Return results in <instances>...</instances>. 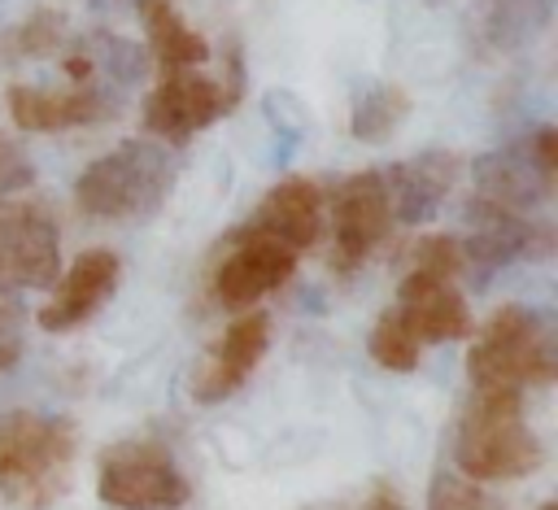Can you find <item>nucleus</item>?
<instances>
[{
  "label": "nucleus",
  "instance_id": "nucleus-13",
  "mask_svg": "<svg viewBox=\"0 0 558 510\" xmlns=\"http://www.w3.org/2000/svg\"><path fill=\"white\" fill-rule=\"evenodd\" d=\"M458 170H462V157L449 148H423L418 157H405V161H392L388 170H379L384 187H388L392 218L410 222V227L436 218V209L453 192Z\"/></svg>",
  "mask_w": 558,
  "mask_h": 510
},
{
  "label": "nucleus",
  "instance_id": "nucleus-5",
  "mask_svg": "<svg viewBox=\"0 0 558 510\" xmlns=\"http://www.w3.org/2000/svg\"><path fill=\"white\" fill-rule=\"evenodd\" d=\"M187 493V475L161 440H113L96 458V497L113 510H174Z\"/></svg>",
  "mask_w": 558,
  "mask_h": 510
},
{
  "label": "nucleus",
  "instance_id": "nucleus-12",
  "mask_svg": "<svg viewBox=\"0 0 558 510\" xmlns=\"http://www.w3.org/2000/svg\"><path fill=\"white\" fill-rule=\"evenodd\" d=\"M118 275H122V262L113 248H83L70 262V270H61L52 279V296L39 305L35 323L52 336L83 327L118 292Z\"/></svg>",
  "mask_w": 558,
  "mask_h": 510
},
{
  "label": "nucleus",
  "instance_id": "nucleus-3",
  "mask_svg": "<svg viewBox=\"0 0 558 510\" xmlns=\"http://www.w3.org/2000/svg\"><path fill=\"white\" fill-rule=\"evenodd\" d=\"M471 388H545L558 379V336L536 305H497L466 353Z\"/></svg>",
  "mask_w": 558,
  "mask_h": 510
},
{
  "label": "nucleus",
  "instance_id": "nucleus-9",
  "mask_svg": "<svg viewBox=\"0 0 558 510\" xmlns=\"http://www.w3.org/2000/svg\"><path fill=\"white\" fill-rule=\"evenodd\" d=\"M466 227H471L466 240H458L462 266H471L480 275H493L523 257H549V248H554L549 222H541L536 214H510L480 196L466 201Z\"/></svg>",
  "mask_w": 558,
  "mask_h": 510
},
{
  "label": "nucleus",
  "instance_id": "nucleus-1",
  "mask_svg": "<svg viewBox=\"0 0 558 510\" xmlns=\"http://www.w3.org/2000/svg\"><path fill=\"white\" fill-rule=\"evenodd\" d=\"M545 462L541 436L523 418L514 388H475L453 427V471L493 484L523 479Z\"/></svg>",
  "mask_w": 558,
  "mask_h": 510
},
{
  "label": "nucleus",
  "instance_id": "nucleus-27",
  "mask_svg": "<svg viewBox=\"0 0 558 510\" xmlns=\"http://www.w3.org/2000/svg\"><path fill=\"white\" fill-rule=\"evenodd\" d=\"M527 148H532L536 166H541L545 174H554V179H558V131H554V126H541V131L527 139Z\"/></svg>",
  "mask_w": 558,
  "mask_h": 510
},
{
  "label": "nucleus",
  "instance_id": "nucleus-19",
  "mask_svg": "<svg viewBox=\"0 0 558 510\" xmlns=\"http://www.w3.org/2000/svg\"><path fill=\"white\" fill-rule=\"evenodd\" d=\"M144 9V26H148V44L161 70H183V65H201L209 61V39L196 35L174 9L170 0H140Z\"/></svg>",
  "mask_w": 558,
  "mask_h": 510
},
{
  "label": "nucleus",
  "instance_id": "nucleus-29",
  "mask_svg": "<svg viewBox=\"0 0 558 510\" xmlns=\"http://www.w3.org/2000/svg\"><path fill=\"white\" fill-rule=\"evenodd\" d=\"M541 510H558V501H545V506H541Z\"/></svg>",
  "mask_w": 558,
  "mask_h": 510
},
{
  "label": "nucleus",
  "instance_id": "nucleus-2",
  "mask_svg": "<svg viewBox=\"0 0 558 510\" xmlns=\"http://www.w3.org/2000/svg\"><path fill=\"white\" fill-rule=\"evenodd\" d=\"M74 449V423L61 414H0V497L22 510H48L70 484Z\"/></svg>",
  "mask_w": 558,
  "mask_h": 510
},
{
  "label": "nucleus",
  "instance_id": "nucleus-8",
  "mask_svg": "<svg viewBox=\"0 0 558 510\" xmlns=\"http://www.w3.org/2000/svg\"><path fill=\"white\" fill-rule=\"evenodd\" d=\"M231 109L235 100L218 78L201 74L196 65H183V70H161V83L144 100V126L166 144H187L196 131L214 126Z\"/></svg>",
  "mask_w": 558,
  "mask_h": 510
},
{
  "label": "nucleus",
  "instance_id": "nucleus-22",
  "mask_svg": "<svg viewBox=\"0 0 558 510\" xmlns=\"http://www.w3.org/2000/svg\"><path fill=\"white\" fill-rule=\"evenodd\" d=\"M366 349H371V357H375L384 371L405 375V371L418 366V349H423V344L410 336V327H405V318L397 314V305H388V309L375 318V327H371V336H366Z\"/></svg>",
  "mask_w": 558,
  "mask_h": 510
},
{
  "label": "nucleus",
  "instance_id": "nucleus-11",
  "mask_svg": "<svg viewBox=\"0 0 558 510\" xmlns=\"http://www.w3.org/2000/svg\"><path fill=\"white\" fill-rule=\"evenodd\" d=\"M270 349V314L266 309H235L227 331L214 340V349L201 357L192 375V397L196 401H227L266 357Z\"/></svg>",
  "mask_w": 558,
  "mask_h": 510
},
{
  "label": "nucleus",
  "instance_id": "nucleus-6",
  "mask_svg": "<svg viewBox=\"0 0 558 510\" xmlns=\"http://www.w3.org/2000/svg\"><path fill=\"white\" fill-rule=\"evenodd\" d=\"M296 262H301V253L292 244H283L279 235H270V231H262V227L248 222V227H240L222 244V257H218L214 279H209L214 301L222 309H231V314L235 309H248L262 296H270L275 288H283L292 279Z\"/></svg>",
  "mask_w": 558,
  "mask_h": 510
},
{
  "label": "nucleus",
  "instance_id": "nucleus-16",
  "mask_svg": "<svg viewBox=\"0 0 558 510\" xmlns=\"http://www.w3.org/2000/svg\"><path fill=\"white\" fill-rule=\"evenodd\" d=\"M397 314L405 318L418 344H449L471 331V309H466V296L453 288V279L405 270L397 288Z\"/></svg>",
  "mask_w": 558,
  "mask_h": 510
},
{
  "label": "nucleus",
  "instance_id": "nucleus-14",
  "mask_svg": "<svg viewBox=\"0 0 558 510\" xmlns=\"http://www.w3.org/2000/svg\"><path fill=\"white\" fill-rule=\"evenodd\" d=\"M9 118L17 131H70V126H87V122H100L113 113V100L96 87V83H70V87H26V83H13L9 96Z\"/></svg>",
  "mask_w": 558,
  "mask_h": 510
},
{
  "label": "nucleus",
  "instance_id": "nucleus-24",
  "mask_svg": "<svg viewBox=\"0 0 558 510\" xmlns=\"http://www.w3.org/2000/svg\"><path fill=\"white\" fill-rule=\"evenodd\" d=\"M410 275H432V279H458L462 270V244L458 235H423L410 257H405Z\"/></svg>",
  "mask_w": 558,
  "mask_h": 510
},
{
  "label": "nucleus",
  "instance_id": "nucleus-21",
  "mask_svg": "<svg viewBox=\"0 0 558 510\" xmlns=\"http://www.w3.org/2000/svg\"><path fill=\"white\" fill-rule=\"evenodd\" d=\"M65 44V17L57 9H35L31 17H22L17 26H9L0 35V61H31V57H48L52 48Z\"/></svg>",
  "mask_w": 558,
  "mask_h": 510
},
{
  "label": "nucleus",
  "instance_id": "nucleus-20",
  "mask_svg": "<svg viewBox=\"0 0 558 510\" xmlns=\"http://www.w3.org/2000/svg\"><path fill=\"white\" fill-rule=\"evenodd\" d=\"M405 113H410V92L397 87V83H375V87H366L357 96L353 118H349V131L362 144H379V139H388L405 122Z\"/></svg>",
  "mask_w": 558,
  "mask_h": 510
},
{
  "label": "nucleus",
  "instance_id": "nucleus-15",
  "mask_svg": "<svg viewBox=\"0 0 558 510\" xmlns=\"http://www.w3.org/2000/svg\"><path fill=\"white\" fill-rule=\"evenodd\" d=\"M471 183L480 201L501 205L510 214H541V205L554 192V174H545L532 157V148H497V153H480L471 161Z\"/></svg>",
  "mask_w": 558,
  "mask_h": 510
},
{
  "label": "nucleus",
  "instance_id": "nucleus-7",
  "mask_svg": "<svg viewBox=\"0 0 558 510\" xmlns=\"http://www.w3.org/2000/svg\"><path fill=\"white\" fill-rule=\"evenodd\" d=\"M331 214V270L353 275L392 231V205L379 170H357L340 179L323 205Z\"/></svg>",
  "mask_w": 558,
  "mask_h": 510
},
{
  "label": "nucleus",
  "instance_id": "nucleus-10",
  "mask_svg": "<svg viewBox=\"0 0 558 510\" xmlns=\"http://www.w3.org/2000/svg\"><path fill=\"white\" fill-rule=\"evenodd\" d=\"M61 275V231L35 205H0V288H52Z\"/></svg>",
  "mask_w": 558,
  "mask_h": 510
},
{
  "label": "nucleus",
  "instance_id": "nucleus-23",
  "mask_svg": "<svg viewBox=\"0 0 558 510\" xmlns=\"http://www.w3.org/2000/svg\"><path fill=\"white\" fill-rule=\"evenodd\" d=\"M427 510H497L488 488L462 471H436L427 484Z\"/></svg>",
  "mask_w": 558,
  "mask_h": 510
},
{
  "label": "nucleus",
  "instance_id": "nucleus-28",
  "mask_svg": "<svg viewBox=\"0 0 558 510\" xmlns=\"http://www.w3.org/2000/svg\"><path fill=\"white\" fill-rule=\"evenodd\" d=\"M362 510H410V506L401 501V493H397L392 484H379V488L362 501Z\"/></svg>",
  "mask_w": 558,
  "mask_h": 510
},
{
  "label": "nucleus",
  "instance_id": "nucleus-18",
  "mask_svg": "<svg viewBox=\"0 0 558 510\" xmlns=\"http://www.w3.org/2000/svg\"><path fill=\"white\" fill-rule=\"evenodd\" d=\"M554 0H471L466 26L480 52H519L545 35Z\"/></svg>",
  "mask_w": 558,
  "mask_h": 510
},
{
  "label": "nucleus",
  "instance_id": "nucleus-17",
  "mask_svg": "<svg viewBox=\"0 0 558 510\" xmlns=\"http://www.w3.org/2000/svg\"><path fill=\"white\" fill-rule=\"evenodd\" d=\"M323 205H327V196H323V187L310 174H288V179H279L257 201V209H253L248 222L262 227V231H270V235H279L296 253H305L323 235Z\"/></svg>",
  "mask_w": 558,
  "mask_h": 510
},
{
  "label": "nucleus",
  "instance_id": "nucleus-26",
  "mask_svg": "<svg viewBox=\"0 0 558 510\" xmlns=\"http://www.w3.org/2000/svg\"><path fill=\"white\" fill-rule=\"evenodd\" d=\"M22 327H26L22 301L0 288V375L22 357Z\"/></svg>",
  "mask_w": 558,
  "mask_h": 510
},
{
  "label": "nucleus",
  "instance_id": "nucleus-25",
  "mask_svg": "<svg viewBox=\"0 0 558 510\" xmlns=\"http://www.w3.org/2000/svg\"><path fill=\"white\" fill-rule=\"evenodd\" d=\"M31 183H35V161L26 157V148L17 139H9L0 131V201L22 192V187H31Z\"/></svg>",
  "mask_w": 558,
  "mask_h": 510
},
{
  "label": "nucleus",
  "instance_id": "nucleus-4",
  "mask_svg": "<svg viewBox=\"0 0 558 510\" xmlns=\"http://www.w3.org/2000/svg\"><path fill=\"white\" fill-rule=\"evenodd\" d=\"M174 187V157L153 139H122L74 179V205L100 222H144Z\"/></svg>",
  "mask_w": 558,
  "mask_h": 510
}]
</instances>
